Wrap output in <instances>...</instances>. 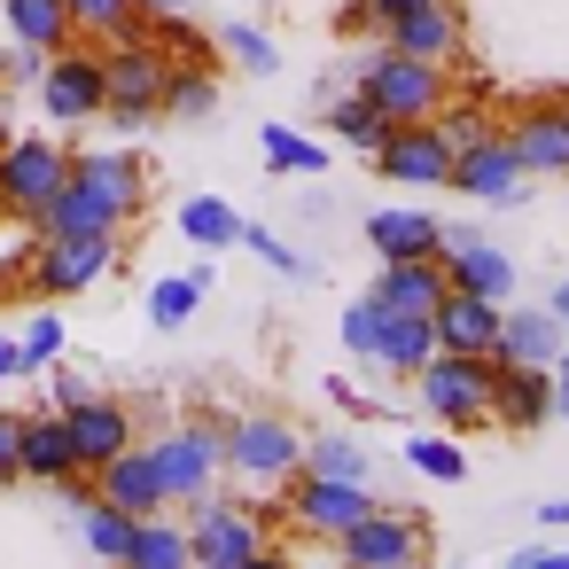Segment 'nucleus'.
Instances as JSON below:
<instances>
[{"mask_svg":"<svg viewBox=\"0 0 569 569\" xmlns=\"http://www.w3.org/2000/svg\"><path fill=\"white\" fill-rule=\"evenodd\" d=\"M234 569H289V561H281V553H266V546H258V553H250V561H234Z\"/></svg>","mask_w":569,"mask_h":569,"instance_id":"603ef678","label":"nucleus"},{"mask_svg":"<svg viewBox=\"0 0 569 569\" xmlns=\"http://www.w3.org/2000/svg\"><path fill=\"white\" fill-rule=\"evenodd\" d=\"M429 351H437V320H421V312H390L382 367H390V375H421V367H429Z\"/></svg>","mask_w":569,"mask_h":569,"instance_id":"c756f323","label":"nucleus"},{"mask_svg":"<svg viewBox=\"0 0 569 569\" xmlns=\"http://www.w3.org/2000/svg\"><path fill=\"white\" fill-rule=\"evenodd\" d=\"M172 71H180V63H172L157 40H110V110H102V118H118L126 133H141L149 118H164Z\"/></svg>","mask_w":569,"mask_h":569,"instance_id":"20e7f679","label":"nucleus"},{"mask_svg":"<svg viewBox=\"0 0 569 569\" xmlns=\"http://www.w3.org/2000/svg\"><path fill=\"white\" fill-rule=\"evenodd\" d=\"M9 141H17V133H9V118H0V149H9Z\"/></svg>","mask_w":569,"mask_h":569,"instance_id":"5fc2aeb1","label":"nucleus"},{"mask_svg":"<svg viewBox=\"0 0 569 569\" xmlns=\"http://www.w3.org/2000/svg\"><path fill=\"white\" fill-rule=\"evenodd\" d=\"M507 569H569V546H522Z\"/></svg>","mask_w":569,"mask_h":569,"instance_id":"a18cd8bd","label":"nucleus"},{"mask_svg":"<svg viewBox=\"0 0 569 569\" xmlns=\"http://www.w3.org/2000/svg\"><path fill=\"white\" fill-rule=\"evenodd\" d=\"M375 172L398 180V188H452V141L437 133V118L398 126V133L375 149Z\"/></svg>","mask_w":569,"mask_h":569,"instance_id":"9d476101","label":"nucleus"},{"mask_svg":"<svg viewBox=\"0 0 569 569\" xmlns=\"http://www.w3.org/2000/svg\"><path fill=\"white\" fill-rule=\"evenodd\" d=\"M421 406L437 413V429H483L499 406V359H468V351H429V367L413 375Z\"/></svg>","mask_w":569,"mask_h":569,"instance_id":"f03ea898","label":"nucleus"},{"mask_svg":"<svg viewBox=\"0 0 569 569\" xmlns=\"http://www.w3.org/2000/svg\"><path fill=\"white\" fill-rule=\"evenodd\" d=\"M328 126H336V141H359L367 157H375V149L398 133V126H390V118H382L367 94H336V102H328Z\"/></svg>","mask_w":569,"mask_h":569,"instance_id":"7c9ffc66","label":"nucleus"},{"mask_svg":"<svg viewBox=\"0 0 569 569\" xmlns=\"http://www.w3.org/2000/svg\"><path fill=\"white\" fill-rule=\"evenodd\" d=\"M367 242H375V258H382V266H398V258H437V250H445V227H437L429 211L390 203V211H375V219H367Z\"/></svg>","mask_w":569,"mask_h":569,"instance_id":"5701e85b","label":"nucleus"},{"mask_svg":"<svg viewBox=\"0 0 569 569\" xmlns=\"http://www.w3.org/2000/svg\"><path fill=\"white\" fill-rule=\"evenodd\" d=\"M180 234H188L196 250H234V242H242V211H234L227 196H188V203H180Z\"/></svg>","mask_w":569,"mask_h":569,"instance_id":"c85d7f7f","label":"nucleus"},{"mask_svg":"<svg viewBox=\"0 0 569 569\" xmlns=\"http://www.w3.org/2000/svg\"><path fill=\"white\" fill-rule=\"evenodd\" d=\"M445 250L437 258H398V266H382L375 273V297L390 305V312H421V320H437V305H445Z\"/></svg>","mask_w":569,"mask_h":569,"instance_id":"6ab92c4d","label":"nucleus"},{"mask_svg":"<svg viewBox=\"0 0 569 569\" xmlns=\"http://www.w3.org/2000/svg\"><path fill=\"white\" fill-rule=\"evenodd\" d=\"M437 133H445V141H452V157H460V149H476V141H491V118H483L476 102H460V110L445 102V110H437Z\"/></svg>","mask_w":569,"mask_h":569,"instance_id":"ea45409f","label":"nucleus"},{"mask_svg":"<svg viewBox=\"0 0 569 569\" xmlns=\"http://www.w3.org/2000/svg\"><path fill=\"white\" fill-rule=\"evenodd\" d=\"M553 413H561V421H569V351H561V359H553Z\"/></svg>","mask_w":569,"mask_h":569,"instance_id":"de8ad7c7","label":"nucleus"},{"mask_svg":"<svg viewBox=\"0 0 569 569\" xmlns=\"http://www.w3.org/2000/svg\"><path fill=\"white\" fill-rule=\"evenodd\" d=\"M227 56H234L242 71H258V79H273V71H281V48H273L258 24H227Z\"/></svg>","mask_w":569,"mask_h":569,"instance_id":"58836bf2","label":"nucleus"},{"mask_svg":"<svg viewBox=\"0 0 569 569\" xmlns=\"http://www.w3.org/2000/svg\"><path fill=\"white\" fill-rule=\"evenodd\" d=\"M561 320H553V305H530V312H499V359H515V367H553L561 359Z\"/></svg>","mask_w":569,"mask_h":569,"instance_id":"b1692460","label":"nucleus"},{"mask_svg":"<svg viewBox=\"0 0 569 569\" xmlns=\"http://www.w3.org/2000/svg\"><path fill=\"white\" fill-rule=\"evenodd\" d=\"M149 452H157L164 499H211V483H219V468H227V429H211V421H188V429L157 437Z\"/></svg>","mask_w":569,"mask_h":569,"instance_id":"0eeeda50","label":"nucleus"},{"mask_svg":"<svg viewBox=\"0 0 569 569\" xmlns=\"http://www.w3.org/2000/svg\"><path fill=\"white\" fill-rule=\"evenodd\" d=\"M219 110V87L203 79V63H180L172 71V87H164V118H188V126H203Z\"/></svg>","mask_w":569,"mask_h":569,"instance_id":"72a5a7b5","label":"nucleus"},{"mask_svg":"<svg viewBox=\"0 0 569 569\" xmlns=\"http://www.w3.org/2000/svg\"><path fill=\"white\" fill-rule=\"evenodd\" d=\"M94 491H102L110 507H126L133 522L172 507V499H164V476H157V452H141V445H126L118 460H102V468H94Z\"/></svg>","mask_w":569,"mask_h":569,"instance_id":"f3484780","label":"nucleus"},{"mask_svg":"<svg viewBox=\"0 0 569 569\" xmlns=\"http://www.w3.org/2000/svg\"><path fill=\"white\" fill-rule=\"evenodd\" d=\"M0 219H9V211H0Z\"/></svg>","mask_w":569,"mask_h":569,"instance_id":"4d7b16f0","label":"nucleus"},{"mask_svg":"<svg viewBox=\"0 0 569 569\" xmlns=\"http://www.w3.org/2000/svg\"><path fill=\"white\" fill-rule=\"evenodd\" d=\"M63 421H71V452H79V468H87V476L133 445V413H126V406H110V398H87V406H71Z\"/></svg>","mask_w":569,"mask_h":569,"instance_id":"412c9836","label":"nucleus"},{"mask_svg":"<svg viewBox=\"0 0 569 569\" xmlns=\"http://www.w3.org/2000/svg\"><path fill=\"white\" fill-rule=\"evenodd\" d=\"M188 546H196V569H234L266 546V522L258 507H227V499H196V522H188Z\"/></svg>","mask_w":569,"mask_h":569,"instance_id":"1a4fd4ad","label":"nucleus"},{"mask_svg":"<svg viewBox=\"0 0 569 569\" xmlns=\"http://www.w3.org/2000/svg\"><path fill=\"white\" fill-rule=\"evenodd\" d=\"M79 515H87V546H94L102 561H126V538H133V515H126V507H110L102 491H94V499H87Z\"/></svg>","mask_w":569,"mask_h":569,"instance_id":"c9c22d12","label":"nucleus"},{"mask_svg":"<svg viewBox=\"0 0 569 569\" xmlns=\"http://www.w3.org/2000/svg\"><path fill=\"white\" fill-rule=\"evenodd\" d=\"M258 149H266V164H273V172H305V180H320V172H328V149H320V141H305L297 126H258Z\"/></svg>","mask_w":569,"mask_h":569,"instance_id":"2f4dec72","label":"nucleus"},{"mask_svg":"<svg viewBox=\"0 0 569 569\" xmlns=\"http://www.w3.org/2000/svg\"><path fill=\"white\" fill-rule=\"evenodd\" d=\"M9 375H24V343H9V336H0V382H9Z\"/></svg>","mask_w":569,"mask_h":569,"instance_id":"8fccbe9b","label":"nucleus"},{"mask_svg":"<svg viewBox=\"0 0 569 569\" xmlns=\"http://www.w3.org/2000/svg\"><path fill=\"white\" fill-rule=\"evenodd\" d=\"M196 546H188V522H164V515H141L133 538H126V561L118 569H188Z\"/></svg>","mask_w":569,"mask_h":569,"instance_id":"a878e982","label":"nucleus"},{"mask_svg":"<svg viewBox=\"0 0 569 569\" xmlns=\"http://www.w3.org/2000/svg\"><path fill=\"white\" fill-rule=\"evenodd\" d=\"M452 188L460 196H476V203H522V188H530V172H522V157L507 149V133H491V141H476V149H460L452 157Z\"/></svg>","mask_w":569,"mask_h":569,"instance_id":"f8f14e48","label":"nucleus"},{"mask_svg":"<svg viewBox=\"0 0 569 569\" xmlns=\"http://www.w3.org/2000/svg\"><path fill=\"white\" fill-rule=\"evenodd\" d=\"M63 180H71V149L63 141H9L0 149V211L9 219H48Z\"/></svg>","mask_w":569,"mask_h":569,"instance_id":"39448f33","label":"nucleus"},{"mask_svg":"<svg viewBox=\"0 0 569 569\" xmlns=\"http://www.w3.org/2000/svg\"><path fill=\"white\" fill-rule=\"evenodd\" d=\"M491 421H507V429H546L553 421V367H515V359H499V406H491Z\"/></svg>","mask_w":569,"mask_h":569,"instance_id":"aec40b11","label":"nucleus"},{"mask_svg":"<svg viewBox=\"0 0 569 569\" xmlns=\"http://www.w3.org/2000/svg\"><path fill=\"white\" fill-rule=\"evenodd\" d=\"M40 273V289L48 297H79V289H94L110 266H118V234H48V250L32 258Z\"/></svg>","mask_w":569,"mask_h":569,"instance_id":"9b49d317","label":"nucleus"},{"mask_svg":"<svg viewBox=\"0 0 569 569\" xmlns=\"http://www.w3.org/2000/svg\"><path fill=\"white\" fill-rule=\"evenodd\" d=\"M413 9H429V0H351V17H343V32H390L398 17H413Z\"/></svg>","mask_w":569,"mask_h":569,"instance_id":"79ce46f5","label":"nucleus"},{"mask_svg":"<svg viewBox=\"0 0 569 569\" xmlns=\"http://www.w3.org/2000/svg\"><path fill=\"white\" fill-rule=\"evenodd\" d=\"M445 281H452V289H468V297L507 305V297H515V258H507V250H491V242H483V234H468V227H445Z\"/></svg>","mask_w":569,"mask_h":569,"instance_id":"2eb2a0df","label":"nucleus"},{"mask_svg":"<svg viewBox=\"0 0 569 569\" xmlns=\"http://www.w3.org/2000/svg\"><path fill=\"white\" fill-rule=\"evenodd\" d=\"M56 351H63V320L40 312V320L24 328V367H56Z\"/></svg>","mask_w":569,"mask_h":569,"instance_id":"37998d69","label":"nucleus"},{"mask_svg":"<svg viewBox=\"0 0 569 569\" xmlns=\"http://www.w3.org/2000/svg\"><path fill=\"white\" fill-rule=\"evenodd\" d=\"M406 460H413L421 476H437V483H460V476H468V452H460L452 437H429V429L406 437Z\"/></svg>","mask_w":569,"mask_h":569,"instance_id":"4c0bfd02","label":"nucleus"},{"mask_svg":"<svg viewBox=\"0 0 569 569\" xmlns=\"http://www.w3.org/2000/svg\"><path fill=\"white\" fill-rule=\"evenodd\" d=\"M40 102H48L56 126L102 118V110H110V56H94V48H56L48 71H40Z\"/></svg>","mask_w":569,"mask_h":569,"instance_id":"423d86ee","label":"nucleus"},{"mask_svg":"<svg viewBox=\"0 0 569 569\" xmlns=\"http://www.w3.org/2000/svg\"><path fill=\"white\" fill-rule=\"evenodd\" d=\"M17 476H24V421L0 413V483H17Z\"/></svg>","mask_w":569,"mask_h":569,"instance_id":"c03bdc74","label":"nucleus"},{"mask_svg":"<svg viewBox=\"0 0 569 569\" xmlns=\"http://www.w3.org/2000/svg\"><path fill=\"white\" fill-rule=\"evenodd\" d=\"M24 476H40V483L79 476V452H71V421L63 413H32L24 421Z\"/></svg>","mask_w":569,"mask_h":569,"instance_id":"393cba45","label":"nucleus"},{"mask_svg":"<svg viewBox=\"0 0 569 569\" xmlns=\"http://www.w3.org/2000/svg\"><path fill=\"white\" fill-rule=\"evenodd\" d=\"M227 468H242L250 483H281V476L305 468V437L289 421H273V413H242L227 429Z\"/></svg>","mask_w":569,"mask_h":569,"instance_id":"6e6552de","label":"nucleus"},{"mask_svg":"<svg viewBox=\"0 0 569 569\" xmlns=\"http://www.w3.org/2000/svg\"><path fill=\"white\" fill-rule=\"evenodd\" d=\"M382 40H390L398 56H413V63H437V71H452V63H460V9H452V0H429V9L398 17Z\"/></svg>","mask_w":569,"mask_h":569,"instance_id":"a211bd4d","label":"nucleus"},{"mask_svg":"<svg viewBox=\"0 0 569 569\" xmlns=\"http://www.w3.org/2000/svg\"><path fill=\"white\" fill-rule=\"evenodd\" d=\"M351 79H359L351 94H367V102H375L390 126H421V118H437V110H445V71H437V63L398 56L390 40H382V48H375V56H367Z\"/></svg>","mask_w":569,"mask_h":569,"instance_id":"7ed1b4c3","label":"nucleus"},{"mask_svg":"<svg viewBox=\"0 0 569 569\" xmlns=\"http://www.w3.org/2000/svg\"><path fill=\"white\" fill-rule=\"evenodd\" d=\"M538 522H546V530L561 538V530H569V499H546V507H538Z\"/></svg>","mask_w":569,"mask_h":569,"instance_id":"09e8293b","label":"nucleus"},{"mask_svg":"<svg viewBox=\"0 0 569 569\" xmlns=\"http://www.w3.org/2000/svg\"><path fill=\"white\" fill-rule=\"evenodd\" d=\"M71 32H87V40H149L157 17L141 0H71Z\"/></svg>","mask_w":569,"mask_h":569,"instance_id":"bb28decb","label":"nucleus"},{"mask_svg":"<svg viewBox=\"0 0 569 569\" xmlns=\"http://www.w3.org/2000/svg\"><path fill=\"white\" fill-rule=\"evenodd\" d=\"M9 32L40 56L71 48V0H9Z\"/></svg>","mask_w":569,"mask_h":569,"instance_id":"cd10ccee","label":"nucleus"},{"mask_svg":"<svg viewBox=\"0 0 569 569\" xmlns=\"http://www.w3.org/2000/svg\"><path fill=\"white\" fill-rule=\"evenodd\" d=\"M141 157L133 149H87V157H71V180H63V196L48 203V234H118L133 211H141Z\"/></svg>","mask_w":569,"mask_h":569,"instance_id":"f257e3e1","label":"nucleus"},{"mask_svg":"<svg viewBox=\"0 0 569 569\" xmlns=\"http://www.w3.org/2000/svg\"><path fill=\"white\" fill-rule=\"evenodd\" d=\"M149 17H188V0H141Z\"/></svg>","mask_w":569,"mask_h":569,"instance_id":"864d4df0","label":"nucleus"},{"mask_svg":"<svg viewBox=\"0 0 569 569\" xmlns=\"http://www.w3.org/2000/svg\"><path fill=\"white\" fill-rule=\"evenodd\" d=\"M367 515H375V491H367V483H343V476H305L297 499H289V522H305V530H320V538H343V530H359Z\"/></svg>","mask_w":569,"mask_h":569,"instance_id":"ddd939ff","label":"nucleus"},{"mask_svg":"<svg viewBox=\"0 0 569 569\" xmlns=\"http://www.w3.org/2000/svg\"><path fill=\"white\" fill-rule=\"evenodd\" d=\"M499 312L491 297H468V289H445L437 305V351H468V359H499Z\"/></svg>","mask_w":569,"mask_h":569,"instance_id":"dca6fc26","label":"nucleus"},{"mask_svg":"<svg viewBox=\"0 0 569 569\" xmlns=\"http://www.w3.org/2000/svg\"><path fill=\"white\" fill-rule=\"evenodd\" d=\"M87 398H94V390H87L79 375H56V413H71V406H87Z\"/></svg>","mask_w":569,"mask_h":569,"instance_id":"49530a36","label":"nucleus"},{"mask_svg":"<svg viewBox=\"0 0 569 569\" xmlns=\"http://www.w3.org/2000/svg\"><path fill=\"white\" fill-rule=\"evenodd\" d=\"M242 250H250V258H266V266H273V273H289V281H305V273H312V266H305L281 234H266V227H242Z\"/></svg>","mask_w":569,"mask_h":569,"instance_id":"a19ab883","label":"nucleus"},{"mask_svg":"<svg viewBox=\"0 0 569 569\" xmlns=\"http://www.w3.org/2000/svg\"><path fill=\"white\" fill-rule=\"evenodd\" d=\"M382 336H390V305L367 289V297L343 312V351H351V359H382Z\"/></svg>","mask_w":569,"mask_h":569,"instance_id":"f704fd0d","label":"nucleus"},{"mask_svg":"<svg viewBox=\"0 0 569 569\" xmlns=\"http://www.w3.org/2000/svg\"><path fill=\"white\" fill-rule=\"evenodd\" d=\"M0 87H9V79H0Z\"/></svg>","mask_w":569,"mask_h":569,"instance_id":"6e6d98bb","label":"nucleus"},{"mask_svg":"<svg viewBox=\"0 0 569 569\" xmlns=\"http://www.w3.org/2000/svg\"><path fill=\"white\" fill-rule=\"evenodd\" d=\"M507 149L522 157V172H530V180L569 172V110H522V118L507 126Z\"/></svg>","mask_w":569,"mask_h":569,"instance_id":"4be33fe9","label":"nucleus"},{"mask_svg":"<svg viewBox=\"0 0 569 569\" xmlns=\"http://www.w3.org/2000/svg\"><path fill=\"white\" fill-rule=\"evenodd\" d=\"M336 553H343V569H413V561H421V522L375 507L359 530L336 538Z\"/></svg>","mask_w":569,"mask_h":569,"instance_id":"4468645a","label":"nucleus"},{"mask_svg":"<svg viewBox=\"0 0 569 569\" xmlns=\"http://www.w3.org/2000/svg\"><path fill=\"white\" fill-rule=\"evenodd\" d=\"M553 320H561V336H569V281H553Z\"/></svg>","mask_w":569,"mask_h":569,"instance_id":"3c124183","label":"nucleus"},{"mask_svg":"<svg viewBox=\"0 0 569 569\" xmlns=\"http://www.w3.org/2000/svg\"><path fill=\"white\" fill-rule=\"evenodd\" d=\"M305 476H343V483H367V452L351 437H312L305 445Z\"/></svg>","mask_w":569,"mask_h":569,"instance_id":"e433bc0d","label":"nucleus"},{"mask_svg":"<svg viewBox=\"0 0 569 569\" xmlns=\"http://www.w3.org/2000/svg\"><path fill=\"white\" fill-rule=\"evenodd\" d=\"M203 289H211V266L157 281V289H149V320H157V328H188V320H196V305H203Z\"/></svg>","mask_w":569,"mask_h":569,"instance_id":"473e14b6","label":"nucleus"}]
</instances>
